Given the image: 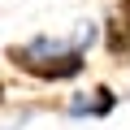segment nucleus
I'll use <instances>...</instances> for the list:
<instances>
[{
  "label": "nucleus",
  "instance_id": "obj_4",
  "mask_svg": "<svg viewBox=\"0 0 130 130\" xmlns=\"http://www.w3.org/2000/svg\"><path fill=\"white\" fill-rule=\"evenodd\" d=\"M65 35H70V43H74L78 52L91 56V52L100 48V39H104V26H100V18H78V22H70Z\"/></svg>",
  "mask_w": 130,
  "mask_h": 130
},
{
  "label": "nucleus",
  "instance_id": "obj_5",
  "mask_svg": "<svg viewBox=\"0 0 130 130\" xmlns=\"http://www.w3.org/2000/svg\"><path fill=\"white\" fill-rule=\"evenodd\" d=\"M48 104H5L0 108V130H30L35 117H43Z\"/></svg>",
  "mask_w": 130,
  "mask_h": 130
},
{
  "label": "nucleus",
  "instance_id": "obj_1",
  "mask_svg": "<svg viewBox=\"0 0 130 130\" xmlns=\"http://www.w3.org/2000/svg\"><path fill=\"white\" fill-rule=\"evenodd\" d=\"M5 61L30 83H43V87H65V83H78L87 74L91 56L78 52L70 43L65 30H35L18 43L5 48Z\"/></svg>",
  "mask_w": 130,
  "mask_h": 130
},
{
  "label": "nucleus",
  "instance_id": "obj_6",
  "mask_svg": "<svg viewBox=\"0 0 130 130\" xmlns=\"http://www.w3.org/2000/svg\"><path fill=\"white\" fill-rule=\"evenodd\" d=\"M5 104H9V87L0 83V108H5Z\"/></svg>",
  "mask_w": 130,
  "mask_h": 130
},
{
  "label": "nucleus",
  "instance_id": "obj_2",
  "mask_svg": "<svg viewBox=\"0 0 130 130\" xmlns=\"http://www.w3.org/2000/svg\"><path fill=\"white\" fill-rule=\"evenodd\" d=\"M117 108H121V95H117V87H108V83L74 87L70 95L56 100V113H61L65 121H108Z\"/></svg>",
  "mask_w": 130,
  "mask_h": 130
},
{
  "label": "nucleus",
  "instance_id": "obj_3",
  "mask_svg": "<svg viewBox=\"0 0 130 130\" xmlns=\"http://www.w3.org/2000/svg\"><path fill=\"white\" fill-rule=\"evenodd\" d=\"M100 26H104L100 48L108 52V61L113 65H130V0H117V5L100 18Z\"/></svg>",
  "mask_w": 130,
  "mask_h": 130
}]
</instances>
